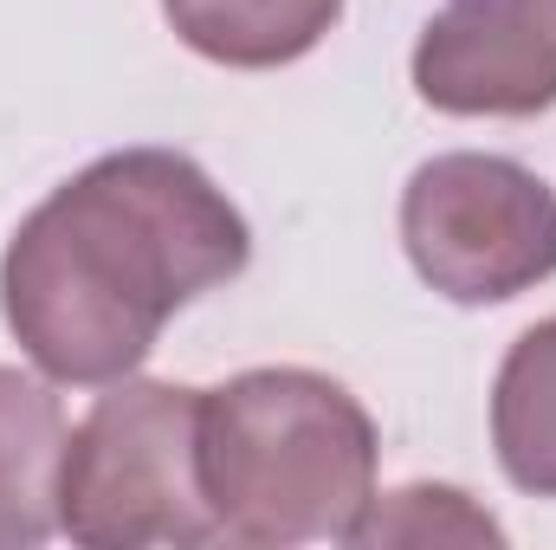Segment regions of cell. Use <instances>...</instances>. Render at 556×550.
Here are the masks:
<instances>
[{"instance_id":"obj_6","label":"cell","mask_w":556,"mask_h":550,"mask_svg":"<svg viewBox=\"0 0 556 550\" xmlns=\"http://www.w3.org/2000/svg\"><path fill=\"white\" fill-rule=\"evenodd\" d=\"M65 409L52 376L0 363V550L46 545L59 532V466H65Z\"/></svg>"},{"instance_id":"obj_5","label":"cell","mask_w":556,"mask_h":550,"mask_svg":"<svg viewBox=\"0 0 556 550\" xmlns=\"http://www.w3.org/2000/svg\"><path fill=\"white\" fill-rule=\"evenodd\" d=\"M415 91L446 117L556 104V0H440L415 39Z\"/></svg>"},{"instance_id":"obj_3","label":"cell","mask_w":556,"mask_h":550,"mask_svg":"<svg viewBox=\"0 0 556 550\" xmlns=\"http://www.w3.org/2000/svg\"><path fill=\"white\" fill-rule=\"evenodd\" d=\"M59 532L85 550L220 545L201 486V389L149 376L104 383L65 440Z\"/></svg>"},{"instance_id":"obj_1","label":"cell","mask_w":556,"mask_h":550,"mask_svg":"<svg viewBox=\"0 0 556 550\" xmlns=\"http://www.w3.org/2000/svg\"><path fill=\"white\" fill-rule=\"evenodd\" d=\"M247 214L181 149H111L59 182L0 253V317L39 376H137L162 324L247 273Z\"/></svg>"},{"instance_id":"obj_4","label":"cell","mask_w":556,"mask_h":550,"mask_svg":"<svg viewBox=\"0 0 556 550\" xmlns=\"http://www.w3.org/2000/svg\"><path fill=\"white\" fill-rule=\"evenodd\" d=\"M402 247L440 298L505 304L556 273V188L511 155H433L402 188Z\"/></svg>"},{"instance_id":"obj_8","label":"cell","mask_w":556,"mask_h":550,"mask_svg":"<svg viewBox=\"0 0 556 550\" xmlns=\"http://www.w3.org/2000/svg\"><path fill=\"white\" fill-rule=\"evenodd\" d=\"M492 447L518 492L556 499V317L531 324L498 363Z\"/></svg>"},{"instance_id":"obj_7","label":"cell","mask_w":556,"mask_h":550,"mask_svg":"<svg viewBox=\"0 0 556 550\" xmlns=\"http://www.w3.org/2000/svg\"><path fill=\"white\" fill-rule=\"evenodd\" d=\"M175 39L233 72H278L324 46L343 0H162Z\"/></svg>"},{"instance_id":"obj_2","label":"cell","mask_w":556,"mask_h":550,"mask_svg":"<svg viewBox=\"0 0 556 550\" xmlns=\"http://www.w3.org/2000/svg\"><path fill=\"white\" fill-rule=\"evenodd\" d=\"M376 453L369 409L317 370H240L201 389V486L227 545H350Z\"/></svg>"},{"instance_id":"obj_9","label":"cell","mask_w":556,"mask_h":550,"mask_svg":"<svg viewBox=\"0 0 556 550\" xmlns=\"http://www.w3.org/2000/svg\"><path fill=\"white\" fill-rule=\"evenodd\" d=\"M350 545H505V532L459 486H402L363 505Z\"/></svg>"}]
</instances>
